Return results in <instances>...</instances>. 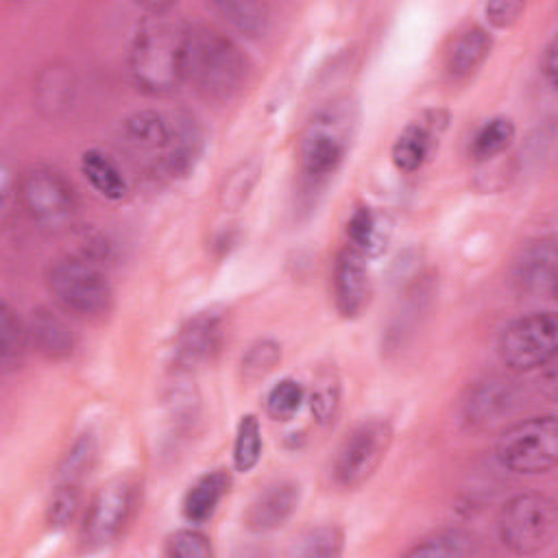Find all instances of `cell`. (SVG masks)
Wrapping results in <instances>:
<instances>
[{"mask_svg":"<svg viewBox=\"0 0 558 558\" xmlns=\"http://www.w3.org/2000/svg\"><path fill=\"white\" fill-rule=\"evenodd\" d=\"M257 174H259V166L255 161L240 163L235 170H231L229 177L225 179L222 190H220V203L227 209L242 207L244 201L248 198L251 190L257 183Z\"/></svg>","mask_w":558,"mask_h":558,"instance_id":"obj_35","label":"cell"},{"mask_svg":"<svg viewBox=\"0 0 558 558\" xmlns=\"http://www.w3.org/2000/svg\"><path fill=\"white\" fill-rule=\"evenodd\" d=\"M137 504V484L129 475L107 480L92 497L83 521V545L100 549L118 541Z\"/></svg>","mask_w":558,"mask_h":558,"instance_id":"obj_10","label":"cell"},{"mask_svg":"<svg viewBox=\"0 0 558 558\" xmlns=\"http://www.w3.org/2000/svg\"><path fill=\"white\" fill-rule=\"evenodd\" d=\"M166 556L170 558H211L214 547L207 534L185 527L166 538Z\"/></svg>","mask_w":558,"mask_h":558,"instance_id":"obj_36","label":"cell"},{"mask_svg":"<svg viewBox=\"0 0 558 558\" xmlns=\"http://www.w3.org/2000/svg\"><path fill=\"white\" fill-rule=\"evenodd\" d=\"M205 148V133L201 122L190 111L170 113V144L161 166V177L185 179L198 163Z\"/></svg>","mask_w":558,"mask_h":558,"instance_id":"obj_16","label":"cell"},{"mask_svg":"<svg viewBox=\"0 0 558 558\" xmlns=\"http://www.w3.org/2000/svg\"><path fill=\"white\" fill-rule=\"evenodd\" d=\"M26 323L11 310L7 301L0 305V364L2 371H15L22 366L28 349Z\"/></svg>","mask_w":558,"mask_h":558,"instance_id":"obj_27","label":"cell"},{"mask_svg":"<svg viewBox=\"0 0 558 558\" xmlns=\"http://www.w3.org/2000/svg\"><path fill=\"white\" fill-rule=\"evenodd\" d=\"M211 9L240 35L257 39L268 31L270 4L257 0H218Z\"/></svg>","mask_w":558,"mask_h":558,"instance_id":"obj_26","label":"cell"},{"mask_svg":"<svg viewBox=\"0 0 558 558\" xmlns=\"http://www.w3.org/2000/svg\"><path fill=\"white\" fill-rule=\"evenodd\" d=\"M541 70H543L547 83L554 87L556 85V74H558V46H556V39H549V44L545 46V50L541 54Z\"/></svg>","mask_w":558,"mask_h":558,"instance_id":"obj_39","label":"cell"},{"mask_svg":"<svg viewBox=\"0 0 558 558\" xmlns=\"http://www.w3.org/2000/svg\"><path fill=\"white\" fill-rule=\"evenodd\" d=\"M510 279L514 290L523 296H554L558 279L556 238L543 235L525 242L512 262Z\"/></svg>","mask_w":558,"mask_h":558,"instance_id":"obj_14","label":"cell"},{"mask_svg":"<svg viewBox=\"0 0 558 558\" xmlns=\"http://www.w3.org/2000/svg\"><path fill=\"white\" fill-rule=\"evenodd\" d=\"M344 534L336 525H316L301 534L292 554L303 558H333L342 554Z\"/></svg>","mask_w":558,"mask_h":558,"instance_id":"obj_31","label":"cell"},{"mask_svg":"<svg viewBox=\"0 0 558 558\" xmlns=\"http://www.w3.org/2000/svg\"><path fill=\"white\" fill-rule=\"evenodd\" d=\"M305 390L294 377L279 379L266 395V412L275 421H290L303 405Z\"/></svg>","mask_w":558,"mask_h":558,"instance_id":"obj_32","label":"cell"},{"mask_svg":"<svg viewBox=\"0 0 558 558\" xmlns=\"http://www.w3.org/2000/svg\"><path fill=\"white\" fill-rule=\"evenodd\" d=\"M262 427L259 418L255 414H244L238 421L235 427V440H233V466L240 473H248L257 466L262 458Z\"/></svg>","mask_w":558,"mask_h":558,"instance_id":"obj_30","label":"cell"},{"mask_svg":"<svg viewBox=\"0 0 558 558\" xmlns=\"http://www.w3.org/2000/svg\"><path fill=\"white\" fill-rule=\"evenodd\" d=\"M357 107L349 98H336L320 107L305 124L296 157L310 185H323L344 161L355 133Z\"/></svg>","mask_w":558,"mask_h":558,"instance_id":"obj_3","label":"cell"},{"mask_svg":"<svg viewBox=\"0 0 558 558\" xmlns=\"http://www.w3.org/2000/svg\"><path fill=\"white\" fill-rule=\"evenodd\" d=\"M501 362L514 373H530L556 357L558 320L554 312H532L510 320L497 342Z\"/></svg>","mask_w":558,"mask_h":558,"instance_id":"obj_8","label":"cell"},{"mask_svg":"<svg viewBox=\"0 0 558 558\" xmlns=\"http://www.w3.org/2000/svg\"><path fill=\"white\" fill-rule=\"evenodd\" d=\"M190 24L174 4H150L129 46V74L148 96H166L185 78Z\"/></svg>","mask_w":558,"mask_h":558,"instance_id":"obj_1","label":"cell"},{"mask_svg":"<svg viewBox=\"0 0 558 558\" xmlns=\"http://www.w3.org/2000/svg\"><path fill=\"white\" fill-rule=\"evenodd\" d=\"M17 198L26 216L44 231H65L76 218V194L70 181L54 168H28L17 181Z\"/></svg>","mask_w":558,"mask_h":558,"instance_id":"obj_7","label":"cell"},{"mask_svg":"<svg viewBox=\"0 0 558 558\" xmlns=\"http://www.w3.org/2000/svg\"><path fill=\"white\" fill-rule=\"evenodd\" d=\"M497 462L519 475H538L556 466L558 421L554 414L530 416L501 432L495 445Z\"/></svg>","mask_w":558,"mask_h":558,"instance_id":"obj_6","label":"cell"},{"mask_svg":"<svg viewBox=\"0 0 558 558\" xmlns=\"http://www.w3.org/2000/svg\"><path fill=\"white\" fill-rule=\"evenodd\" d=\"M434 150V129L427 122H410L395 140L390 157L397 170L416 172Z\"/></svg>","mask_w":558,"mask_h":558,"instance_id":"obj_25","label":"cell"},{"mask_svg":"<svg viewBox=\"0 0 558 558\" xmlns=\"http://www.w3.org/2000/svg\"><path fill=\"white\" fill-rule=\"evenodd\" d=\"M310 410L320 425L333 423L338 410H340V377L333 366H323L312 381L310 395H307Z\"/></svg>","mask_w":558,"mask_h":558,"instance_id":"obj_28","label":"cell"},{"mask_svg":"<svg viewBox=\"0 0 558 558\" xmlns=\"http://www.w3.org/2000/svg\"><path fill=\"white\" fill-rule=\"evenodd\" d=\"M26 329L33 349L46 360L59 362L72 355L74 336L65 320L50 307H35L26 318Z\"/></svg>","mask_w":558,"mask_h":558,"instance_id":"obj_18","label":"cell"},{"mask_svg":"<svg viewBox=\"0 0 558 558\" xmlns=\"http://www.w3.org/2000/svg\"><path fill=\"white\" fill-rule=\"evenodd\" d=\"M76 83L74 74L63 63H52L39 72L35 94H37V107L46 116H59L63 113L72 100H74Z\"/></svg>","mask_w":558,"mask_h":558,"instance_id":"obj_22","label":"cell"},{"mask_svg":"<svg viewBox=\"0 0 558 558\" xmlns=\"http://www.w3.org/2000/svg\"><path fill=\"white\" fill-rule=\"evenodd\" d=\"M523 9H525V4L517 2V0H495L484 7V15L493 26L508 28L519 20Z\"/></svg>","mask_w":558,"mask_h":558,"instance_id":"obj_38","label":"cell"},{"mask_svg":"<svg viewBox=\"0 0 558 558\" xmlns=\"http://www.w3.org/2000/svg\"><path fill=\"white\" fill-rule=\"evenodd\" d=\"M227 312L222 307H205L192 314L174 338L172 364L177 373H192L211 362L225 342Z\"/></svg>","mask_w":558,"mask_h":558,"instance_id":"obj_12","label":"cell"},{"mask_svg":"<svg viewBox=\"0 0 558 558\" xmlns=\"http://www.w3.org/2000/svg\"><path fill=\"white\" fill-rule=\"evenodd\" d=\"M281 360V347L279 342L270 338L255 340L242 355L240 371L244 381H259L264 379Z\"/></svg>","mask_w":558,"mask_h":558,"instance_id":"obj_33","label":"cell"},{"mask_svg":"<svg viewBox=\"0 0 558 558\" xmlns=\"http://www.w3.org/2000/svg\"><path fill=\"white\" fill-rule=\"evenodd\" d=\"M46 288L52 301L76 318H102L113 305V288L107 275L78 255L52 262L46 270Z\"/></svg>","mask_w":558,"mask_h":558,"instance_id":"obj_4","label":"cell"},{"mask_svg":"<svg viewBox=\"0 0 558 558\" xmlns=\"http://www.w3.org/2000/svg\"><path fill=\"white\" fill-rule=\"evenodd\" d=\"M480 551L477 538L462 527H440L421 541H416L405 556H429V558H464Z\"/></svg>","mask_w":558,"mask_h":558,"instance_id":"obj_24","label":"cell"},{"mask_svg":"<svg viewBox=\"0 0 558 558\" xmlns=\"http://www.w3.org/2000/svg\"><path fill=\"white\" fill-rule=\"evenodd\" d=\"M81 172L87 183L107 201H122L129 192V183L120 166L98 148H89L81 155Z\"/></svg>","mask_w":558,"mask_h":558,"instance_id":"obj_23","label":"cell"},{"mask_svg":"<svg viewBox=\"0 0 558 558\" xmlns=\"http://www.w3.org/2000/svg\"><path fill=\"white\" fill-rule=\"evenodd\" d=\"M118 144L137 166L161 174L170 144V113H159L153 109L133 111L120 124Z\"/></svg>","mask_w":558,"mask_h":558,"instance_id":"obj_13","label":"cell"},{"mask_svg":"<svg viewBox=\"0 0 558 558\" xmlns=\"http://www.w3.org/2000/svg\"><path fill=\"white\" fill-rule=\"evenodd\" d=\"M514 140V124L506 116H495L486 120L471 140V157L475 161H488L499 157L510 148Z\"/></svg>","mask_w":558,"mask_h":558,"instance_id":"obj_29","label":"cell"},{"mask_svg":"<svg viewBox=\"0 0 558 558\" xmlns=\"http://www.w3.org/2000/svg\"><path fill=\"white\" fill-rule=\"evenodd\" d=\"M301 486L292 480H281L268 484L264 490L255 495L244 512V525L251 532H272L281 527L299 508Z\"/></svg>","mask_w":558,"mask_h":558,"instance_id":"obj_17","label":"cell"},{"mask_svg":"<svg viewBox=\"0 0 558 558\" xmlns=\"http://www.w3.org/2000/svg\"><path fill=\"white\" fill-rule=\"evenodd\" d=\"M333 303L342 318H357L371 301V272L366 257L353 246L338 251L331 268Z\"/></svg>","mask_w":558,"mask_h":558,"instance_id":"obj_15","label":"cell"},{"mask_svg":"<svg viewBox=\"0 0 558 558\" xmlns=\"http://www.w3.org/2000/svg\"><path fill=\"white\" fill-rule=\"evenodd\" d=\"M248 74V57L227 33L209 24H190L185 76L205 100L218 105L233 100Z\"/></svg>","mask_w":558,"mask_h":558,"instance_id":"obj_2","label":"cell"},{"mask_svg":"<svg viewBox=\"0 0 558 558\" xmlns=\"http://www.w3.org/2000/svg\"><path fill=\"white\" fill-rule=\"evenodd\" d=\"M78 506H81V490H78V484L74 482H61L50 499H48V506H46V523L52 527V530H63L68 527L76 512H78Z\"/></svg>","mask_w":558,"mask_h":558,"instance_id":"obj_34","label":"cell"},{"mask_svg":"<svg viewBox=\"0 0 558 558\" xmlns=\"http://www.w3.org/2000/svg\"><path fill=\"white\" fill-rule=\"evenodd\" d=\"M497 534L506 549L519 556L547 551L558 536V506L543 493H519L497 514Z\"/></svg>","mask_w":558,"mask_h":558,"instance_id":"obj_5","label":"cell"},{"mask_svg":"<svg viewBox=\"0 0 558 558\" xmlns=\"http://www.w3.org/2000/svg\"><path fill=\"white\" fill-rule=\"evenodd\" d=\"M229 484H231V480L225 469H214V471H207L205 475H201L183 495V504H181L183 517L196 525L209 521L214 517L218 504L227 495Z\"/></svg>","mask_w":558,"mask_h":558,"instance_id":"obj_20","label":"cell"},{"mask_svg":"<svg viewBox=\"0 0 558 558\" xmlns=\"http://www.w3.org/2000/svg\"><path fill=\"white\" fill-rule=\"evenodd\" d=\"M349 246L360 251L364 257H377L386 251L390 238V225L384 214L371 205H357L347 220Z\"/></svg>","mask_w":558,"mask_h":558,"instance_id":"obj_19","label":"cell"},{"mask_svg":"<svg viewBox=\"0 0 558 558\" xmlns=\"http://www.w3.org/2000/svg\"><path fill=\"white\" fill-rule=\"evenodd\" d=\"M94 456H96V440L92 434H83L72 445V449L68 451V456L61 464V482L78 484V480L89 471Z\"/></svg>","mask_w":558,"mask_h":558,"instance_id":"obj_37","label":"cell"},{"mask_svg":"<svg viewBox=\"0 0 558 558\" xmlns=\"http://www.w3.org/2000/svg\"><path fill=\"white\" fill-rule=\"evenodd\" d=\"M523 386L510 377L490 375L464 392L460 418L473 432H488L506 423L523 403Z\"/></svg>","mask_w":558,"mask_h":558,"instance_id":"obj_11","label":"cell"},{"mask_svg":"<svg viewBox=\"0 0 558 558\" xmlns=\"http://www.w3.org/2000/svg\"><path fill=\"white\" fill-rule=\"evenodd\" d=\"M395 429L386 416H371L357 423L342 440L333 458V480L347 490L360 488L384 462Z\"/></svg>","mask_w":558,"mask_h":558,"instance_id":"obj_9","label":"cell"},{"mask_svg":"<svg viewBox=\"0 0 558 558\" xmlns=\"http://www.w3.org/2000/svg\"><path fill=\"white\" fill-rule=\"evenodd\" d=\"M493 35L482 26H466L451 44L447 57V70L453 78L471 76L490 54Z\"/></svg>","mask_w":558,"mask_h":558,"instance_id":"obj_21","label":"cell"}]
</instances>
